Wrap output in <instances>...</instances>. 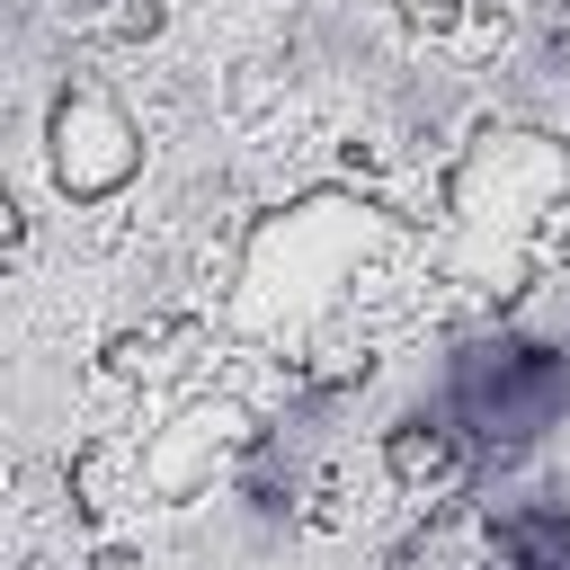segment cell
<instances>
[{
  "mask_svg": "<svg viewBox=\"0 0 570 570\" xmlns=\"http://www.w3.org/2000/svg\"><path fill=\"white\" fill-rule=\"evenodd\" d=\"M463 463H472L463 419H401V428L383 436V472H392L410 499H445V490L463 481Z\"/></svg>",
  "mask_w": 570,
  "mask_h": 570,
  "instance_id": "obj_7",
  "label": "cell"
},
{
  "mask_svg": "<svg viewBox=\"0 0 570 570\" xmlns=\"http://www.w3.org/2000/svg\"><path fill=\"white\" fill-rule=\"evenodd\" d=\"M45 169H53V187H62L71 205L125 196L134 169H142V125H134V107H125L116 89H98V80H71V89L53 98V116H45Z\"/></svg>",
  "mask_w": 570,
  "mask_h": 570,
  "instance_id": "obj_3",
  "label": "cell"
},
{
  "mask_svg": "<svg viewBox=\"0 0 570 570\" xmlns=\"http://www.w3.org/2000/svg\"><path fill=\"white\" fill-rule=\"evenodd\" d=\"M258 445V428H249V410L232 401V392H196L187 410H169L151 436H142V499H205L214 490V472H232L240 454Z\"/></svg>",
  "mask_w": 570,
  "mask_h": 570,
  "instance_id": "obj_5",
  "label": "cell"
},
{
  "mask_svg": "<svg viewBox=\"0 0 570 570\" xmlns=\"http://www.w3.org/2000/svg\"><path fill=\"white\" fill-rule=\"evenodd\" d=\"M561 410V365L525 338H481L454 365V419L472 445H525Z\"/></svg>",
  "mask_w": 570,
  "mask_h": 570,
  "instance_id": "obj_4",
  "label": "cell"
},
{
  "mask_svg": "<svg viewBox=\"0 0 570 570\" xmlns=\"http://www.w3.org/2000/svg\"><path fill=\"white\" fill-rule=\"evenodd\" d=\"M561 205H570V142L525 134V125L481 134L445 169V258H454V276L481 285V294H508Z\"/></svg>",
  "mask_w": 570,
  "mask_h": 570,
  "instance_id": "obj_2",
  "label": "cell"
},
{
  "mask_svg": "<svg viewBox=\"0 0 570 570\" xmlns=\"http://www.w3.org/2000/svg\"><path fill=\"white\" fill-rule=\"evenodd\" d=\"M499 525H508L517 570H570V517L561 508H508Z\"/></svg>",
  "mask_w": 570,
  "mask_h": 570,
  "instance_id": "obj_8",
  "label": "cell"
},
{
  "mask_svg": "<svg viewBox=\"0 0 570 570\" xmlns=\"http://www.w3.org/2000/svg\"><path fill=\"white\" fill-rule=\"evenodd\" d=\"M392 570H517V552H508V525H499L490 508H436V517L401 543Z\"/></svg>",
  "mask_w": 570,
  "mask_h": 570,
  "instance_id": "obj_6",
  "label": "cell"
},
{
  "mask_svg": "<svg viewBox=\"0 0 570 570\" xmlns=\"http://www.w3.org/2000/svg\"><path fill=\"white\" fill-rule=\"evenodd\" d=\"M383 249H392V214L365 205V196H303V205H276V214L240 240L232 321H240L249 338H294V330H312Z\"/></svg>",
  "mask_w": 570,
  "mask_h": 570,
  "instance_id": "obj_1",
  "label": "cell"
}]
</instances>
